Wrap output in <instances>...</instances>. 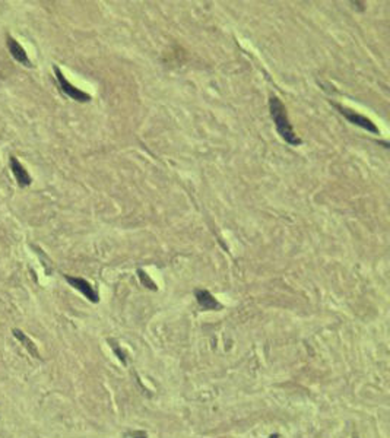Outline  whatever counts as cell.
I'll return each mask as SVG.
<instances>
[{
    "mask_svg": "<svg viewBox=\"0 0 390 438\" xmlns=\"http://www.w3.org/2000/svg\"><path fill=\"white\" fill-rule=\"evenodd\" d=\"M269 113H270V117L275 123L278 135L291 146H300L302 140L294 132L292 125L290 123V118H288L287 108H285L284 102L279 100L277 95H270V98H269Z\"/></svg>",
    "mask_w": 390,
    "mask_h": 438,
    "instance_id": "6da1fadb",
    "label": "cell"
},
{
    "mask_svg": "<svg viewBox=\"0 0 390 438\" xmlns=\"http://www.w3.org/2000/svg\"><path fill=\"white\" fill-rule=\"evenodd\" d=\"M53 70H54L56 79H57V82H59V88L62 89V92H63L64 95H67L70 100L77 101V102H89V101H91V95L87 94V92H84V91H81V89H77L76 87H73V85L64 77L62 70H60L57 66H54Z\"/></svg>",
    "mask_w": 390,
    "mask_h": 438,
    "instance_id": "7a4b0ae2",
    "label": "cell"
},
{
    "mask_svg": "<svg viewBox=\"0 0 390 438\" xmlns=\"http://www.w3.org/2000/svg\"><path fill=\"white\" fill-rule=\"evenodd\" d=\"M333 107L339 111L349 123H353V125L358 126V127H361V129H364V130H367V132H370V133H374V135H378L380 133V130H378V127L370 118H367L365 115H361V114L355 113V111H353V110H349V108H346V107H342V105H339V104H335L333 102Z\"/></svg>",
    "mask_w": 390,
    "mask_h": 438,
    "instance_id": "3957f363",
    "label": "cell"
},
{
    "mask_svg": "<svg viewBox=\"0 0 390 438\" xmlns=\"http://www.w3.org/2000/svg\"><path fill=\"white\" fill-rule=\"evenodd\" d=\"M64 279L67 281V284L70 287H73L76 291H79L84 297H87L91 302H98L100 301V295L98 292L94 289V287L89 284L87 279L84 277H76V276L64 275Z\"/></svg>",
    "mask_w": 390,
    "mask_h": 438,
    "instance_id": "277c9868",
    "label": "cell"
},
{
    "mask_svg": "<svg viewBox=\"0 0 390 438\" xmlns=\"http://www.w3.org/2000/svg\"><path fill=\"white\" fill-rule=\"evenodd\" d=\"M9 165H11V171H12L15 180L18 181L19 187H28V186L32 183L31 175L28 174L25 167L18 161L16 156H11V160H9Z\"/></svg>",
    "mask_w": 390,
    "mask_h": 438,
    "instance_id": "5b68a950",
    "label": "cell"
},
{
    "mask_svg": "<svg viewBox=\"0 0 390 438\" xmlns=\"http://www.w3.org/2000/svg\"><path fill=\"white\" fill-rule=\"evenodd\" d=\"M194 297H196V301L199 304V307L203 308L205 311H215V310H221V304L216 301L214 295L206 291V289H196L194 291Z\"/></svg>",
    "mask_w": 390,
    "mask_h": 438,
    "instance_id": "8992f818",
    "label": "cell"
},
{
    "mask_svg": "<svg viewBox=\"0 0 390 438\" xmlns=\"http://www.w3.org/2000/svg\"><path fill=\"white\" fill-rule=\"evenodd\" d=\"M8 49H9L11 56H12L16 62L24 64V66H26V67H31V66H32V64H31V60H29V57H28V54H26V51L24 50V47H22V46H21L15 38L8 37Z\"/></svg>",
    "mask_w": 390,
    "mask_h": 438,
    "instance_id": "52a82bcc",
    "label": "cell"
},
{
    "mask_svg": "<svg viewBox=\"0 0 390 438\" xmlns=\"http://www.w3.org/2000/svg\"><path fill=\"white\" fill-rule=\"evenodd\" d=\"M12 333H13V336H15V338L18 339V340H19V342L22 343V346H24V348H25V349L28 350V352H29V353H31L32 356H35V358H40V353H38L37 346L34 345V342H32L31 339L28 338V336H26L24 332H21L19 329H13Z\"/></svg>",
    "mask_w": 390,
    "mask_h": 438,
    "instance_id": "ba28073f",
    "label": "cell"
},
{
    "mask_svg": "<svg viewBox=\"0 0 390 438\" xmlns=\"http://www.w3.org/2000/svg\"><path fill=\"white\" fill-rule=\"evenodd\" d=\"M138 273H139V279H140V282H142L145 287H148V288L152 289V291H157V288H158V287H157V285L152 282L151 279H149L148 273H145L143 270H138Z\"/></svg>",
    "mask_w": 390,
    "mask_h": 438,
    "instance_id": "9c48e42d",
    "label": "cell"
},
{
    "mask_svg": "<svg viewBox=\"0 0 390 438\" xmlns=\"http://www.w3.org/2000/svg\"><path fill=\"white\" fill-rule=\"evenodd\" d=\"M108 343H111V348H113V350L115 352V355L119 356V360H120V361H122L123 364H126V356H125L123 350L119 348V345H117L114 340H108Z\"/></svg>",
    "mask_w": 390,
    "mask_h": 438,
    "instance_id": "30bf717a",
    "label": "cell"
}]
</instances>
